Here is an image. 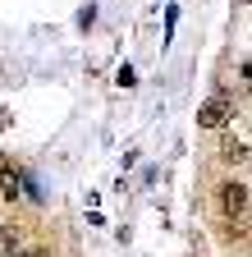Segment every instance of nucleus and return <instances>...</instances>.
Wrapping results in <instances>:
<instances>
[{
    "mask_svg": "<svg viewBox=\"0 0 252 257\" xmlns=\"http://www.w3.org/2000/svg\"><path fill=\"white\" fill-rule=\"evenodd\" d=\"M220 156H225V161H234V166H238V161H247V147H243L238 138H225V147H220Z\"/></svg>",
    "mask_w": 252,
    "mask_h": 257,
    "instance_id": "nucleus-4",
    "label": "nucleus"
},
{
    "mask_svg": "<svg viewBox=\"0 0 252 257\" xmlns=\"http://www.w3.org/2000/svg\"><path fill=\"white\" fill-rule=\"evenodd\" d=\"M14 248H19L14 234H10V230H0V257H14Z\"/></svg>",
    "mask_w": 252,
    "mask_h": 257,
    "instance_id": "nucleus-5",
    "label": "nucleus"
},
{
    "mask_svg": "<svg viewBox=\"0 0 252 257\" xmlns=\"http://www.w3.org/2000/svg\"><path fill=\"white\" fill-rule=\"evenodd\" d=\"M220 198H225V211H229V216H238V211L247 207V188H243V184H225Z\"/></svg>",
    "mask_w": 252,
    "mask_h": 257,
    "instance_id": "nucleus-2",
    "label": "nucleus"
},
{
    "mask_svg": "<svg viewBox=\"0 0 252 257\" xmlns=\"http://www.w3.org/2000/svg\"><path fill=\"white\" fill-rule=\"evenodd\" d=\"M33 257H51V252H33Z\"/></svg>",
    "mask_w": 252,
    "mask_h": 257,
    "instance_id": "nucleus-6",
    "label": "nucleus"
},
{
    "mask_svg": "<svg viewBox=\"0 0 252 257\" xmlns=\"http://www.w3.org/2000/svg\"><path fill=\"white\" fill-rule=\"evenodd\" d=\"M0 193H5V198H19V170L5 156H0Z\"/></svg>",
    "mask_w": 252,
    "mask_h": 257,
    "instance_id": "nucleus-3",
    "label": "nucleus"
},
{
    "mask_svg": "<svg viewBox=\"0 0 252 257\" xmlns=\"http://www.w3.org/2000/svg\"><path fill=\"white\" fill-rule=\"evenodd\" d=\"M229 119H234V101L229 96H211V101H202V110H197L202 128H225Z\"/></svg>",
    "mask_w": 252,
    "mask_h": 257,
    "instance_id": "nucleus-1",
    "label": "nucleus"
}]
</instances>
